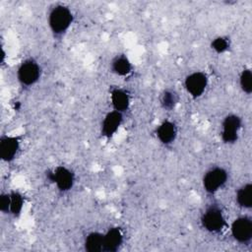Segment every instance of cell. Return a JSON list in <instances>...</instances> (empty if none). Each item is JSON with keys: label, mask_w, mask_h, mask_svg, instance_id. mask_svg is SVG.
I'll use <instances>...</instances> for the list:
<instances>
[{"label": "cell", "mask_w": 252, "mask_h": 252, "mask_svg": "<svg viewBox=\"0 0 252 252\" xmlns=\"http://www.w3.org/2000/svg\"><path fill=\"white\" fill-rule=\"evenodd\" d=\"M110 69L111 72L119 77H125L128 76L133 69V66L128 59V57L124 54L116 55L111 63H110Z\"/></svg>", "instance_id": "obj_15"}, {"label": "cell", "mask_w": 252, "mask_h": 252, "mask_svg": "<svg viewBox=\"0 0 252 252\" xmlns=\"http://www.w3.org/2000/svg\"><path fill=\"white\" fill-rule=\"evenodd\" d=\"M227 178V171L223 167H212L203 176V188L207 193L215 194L226 184Z\"/></svg>", "instance_id": "obj_4"}, {"label": "cell", "mask_w": 252, "mask_h": 252, "mask_svg": "<svg viewBox=\"0 0 252 252\" xmlns=\"http://www.w3.org/2000/svg\"><path fill=\"white\" fill-rule=\"evenodd\" d=\"M41 76V67L33 58L25 59L17 70L18 82L23 87H32L38 82Z\"/></svg>", "instance_id": "obj_3"}, {"label": "cell", "mask_w": 252, "mask_h": 252, "mask_svg": "<svg viewBox=\"0 0 252 252\" xmlns=\"http://www.w3.org/2000/svg\"><path fill=\"white\" fill-rule=\"evenodd\" d=\"M242 120L236 114L226 115L221 122L220 137L224 144H234L237 142L241 129Z\"/></svg>", "instance_id": "obj_6"}, {"label": "cell", "mask_w": 252, "mask_h": 252, "mask_svg": "<svg viewBox=\"0 0 252 252\" xmlns=\"http://www.w3.org/2000/svg\"><path fill=\"white\" fill-rule=\"evenodd\" d=\"M123 121V113L111 110L104 116L101 123V135L106 139L112 138L119 130Z\"/></svg>", "instance_id": "obj_11"}, {"label": "cell", "mask_w": 252, "mask_h": 252, "mask_svg": "<svg viewBox=\"0 0 252 252\" xmlns=\"http://www.w3.org/2000/svg\"><path fill=\"white\" fill-rule=\"evenodd\" d=\"M239 86L246 94L252 93V73L249 68H245L241 71L239 75Z\"/></svg>", "instance_id": "obj_19"}, {"label": "cell", "mask_w": 252, "mask_h": 252, "mask_svg": "<svg viewBox=\"0 0 252 252\" xmlns=\"http://www.w3.org/2000/svg\"><path fill=\"white\" fill-rule=\"evenodd\" d=\"M179 95L178 94L171 89L164 90L160 96V105L164 110L170 111L173 110L178 103Z\"/></svg>", "instance_id": "obj_18"}, {"label": "cell", "mask_w": 252, "mask_h": 252, "mask_svg": "<svg viewBox=\"0 0 252 252\" xmlns=\"http://www.w3.org/2000/svg\"><path fill=\"white\" fill-rule=\"evenodd\" d=\"M208 82V76L204 72L194 71L186 76L184 80V88L191 97L198 98L205 93Z\"/></svg>", "instance_id": "obj_7"}, {"label": "cell", "mask_w": 252, "mask_h": 252, "mask_svg": "<svg viewBox=\"0 0 252 252\" xmlns=\"http://www.w3.org/2000/svg\"><path fill=\"white\" fill-rule=\"evenodd\" d=\"M25 204L24 196L18 191H10L2 193L0 197V210L4 214L14 217L21 215Z\"/></svg>", "instance_id": "obj_8"}, {"label": "cell", "mask_w": 252, "mask_h": 252, "mask_svg": "<svg viewBox=\"0 0 252 252\" xmlns=\"http://www.w3.org/2000/svg\"><path fill=\"white\" fill-rule=\"evenodd\" d=\"M46 178L50 182L54 183L61 192H67L71 190L75 183L74 172L64 165H58L52 170L47 171Z\"/></svg>", "instance_id": "obj_5"}, {"label": "cell", "mask_w": 252, "mask_h": 252, "mask_svg": "<svg viewBox=\"0 0 252 252\" xmlns=\"http://www.w3.org/2000/svg\"><path fill=\"white\" fill-rule=\"evenodd\" d=\"M21 141L18 136L2 135L0 138V157L2 160L10 162L15 159L20 151Z\"/></svg>", "instance_id": "obj_10"}, {"label": "cell", "mask_w": 252, "mask_h": 252, "mask_svg": "<svg viewBox=\"0 0 252 252\" xmlns=\"http://www.w3.org/2000/svg\"><path fill=\"white\" fill-rule=\"evenodd\" d=\"M230 231L233 239L238 243H249L252 238V220L249 217L236 218L230 224Z\"/></svg>", "instance_id": "obj_9"}, {"label": "cell", "mask_w": 252, "mask_h": 252, "mask_svg": "<svg viewBox=\"0 0 252 252\" xmlns=\"http://www.w3.org/2000/svg\"><path fill=\"white\" fill-rule=\"evenodd\" d=\"M156 136L158 140L164 146L171 145L177 137V126L173 121H162L156 130Z\"/></svg>", "instance_id": "obj_13"}, {"label": "cell", "mask_w": 252, "mask_h": 252, "mask_svg": "<svg viewBox=\"0 0 252 252\" xmlns=\"http://www.w3.org/2000/svg\"><path fill=\"white\" fill-rule=\"evenodd\" d=\"M124 234L119 226H112L103 233V252H116L123 244Z\"/></svg>", "instance_id": "obj_12"}, {"label": "cell", "mask_w": 252, "mask_h": 252, "mask_svg": "<svg viewBox=\"0 0 252 252\" xmlns=\"http://www.w3.org/2000/svg\"><path fill=\"white\" fill-rule=\"evenodd\" d=\"M201 223L211 233L220 232L226 224L222 209L216 204L207 207L201 216Z\"/></svg>", "instance_id": "obj_2"}, {"label": "cell", "mask_w": 252, "mask_h": 252, "mask_svg": "<svg viewBox=\"0 0 252 252\" xmlns=\"http://www.w3.org/2000/svg\"><path fill=\"white\" fill-rule=\"evenodd\" d=\"M230 47V40L227 36H217L211 42V48L218 54L226 52Z\"/></svg>", "instance_id": "obj_20"}, {"label": "cell", "mask_w": 252, "mask_h": 252, "mask_svg": "<svg viewBox=\"0 0 252 252\" xmlns=\"http://www.w3.org/2000/svg\"><path fill=\"white\" fill-rule=\"evenodd\" d=\"M237 205L242 208L249 210L252 207V184L250 182L243 184L238 188L235 195Z\"/></svg>", "instance_id": "obj_17"}, {"label": "cell", "mask_w": 252, "mask_h": 252, "mask_svg": "<svg viewBox=\"0 0 252 252\" xmlns=\"http://www.w3.org/2000/svg\"><path fill=\"white\" fill-rule=\"evenodd\" d=\"M110 102L113 110L123 113L130 106V94L124 89L112 88L110 90Z\"/></svg>", "instance_id": "obj_14"}, {"label": "cell", "mask_w": 252, "mask_h": 252, "mask_svg": "<svg viewBox=\"0 0 252 252\" xmlns=\"http://www.w3.org/2000/svg\"><path fill=\"white\" fill-rule=\"evenodd\" d=\"M84 247L88 252H103V233L90 232L84 240Z\"/></svg>", "instance_id": "obj_16"}, {"label": "cell", "mask_w": 252, "mask_h": 252, "mask_svg": "<svg viewBox=\"0 0 252 252\" xmlns=\"http://www.w3.org/2000/svg\"><path fill=\"white\" fill-rule=\"evenodd\" d=\"M73 20L72 11L62 4L52 7L47 16L48 27L54 36H62L71 27Z\"/></svg>", "instance_id": "obj_1"}]
</instances>
